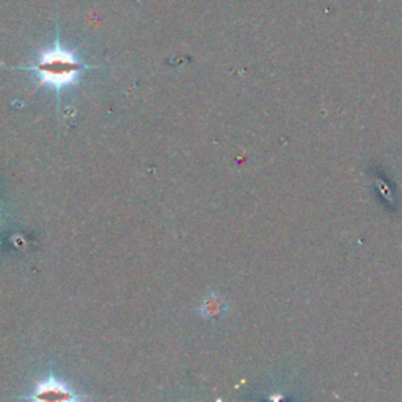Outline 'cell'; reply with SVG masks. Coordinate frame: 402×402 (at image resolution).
<instances>
[{
    "instance_id": "obj_1",
    "label": "cell",
    "mask_w": 402,
    "mask_h": 402,
    "mask_svg": "<svg viewBox=\"0 0 402 402\" xmlns=\"http://www.w3.org/2000/svg\"><path fill=\"white\" fill-rule=\"evenodd\" d=\"M88 68L90 66L80 62L73 51L62 48V44L55 41L54 46L44 49L38 54V58L33 65L21 66L19 70L36 73L40 83H38L35 90L49 87L54 90L60 100L62 90L66 87L78 85L82 73L88 70Z\"/></svg>"
},
{
    "instance_id": "obj_2",
    "label": "cell",
    "mask_w": 402,
    "mask_h": 402,
    "mask_svg": "<svg viewBox=\"0 0 402 402\" xmlns=\"http://www.w3.org/2000/svg\"><path fill=\"white\" fill-rule=\"evenodd\" d=\"M30 401H79V396L70 388L66 382L58 381L51 371V376L35 386L33 393L30 396H26Z\"/></svg>"
},
{
    "instance_id": "obj_3",
    "label": "cell",
    "mask_w": 402,
    "mask_h": 402,
    "mask_svg": "<svg viewBox=\"0 0 402 402\" xmlns=\"http://www.w3.org/2000/svg\"><path fill=\"white\" fill-rule=\"evenodd\" d=\"M225 305L223 300L217 297V295H211V297H208L206 300H204L203 303V307H201V314L204 317H218L220 314H222V307Z\"/></svg>"
}]
</instances>
